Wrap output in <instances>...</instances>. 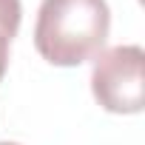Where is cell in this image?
<instances>
[{
    "label": "cell",
    "mask_w": 145,
    "mask_h": 145,
    "mask_svg": "<svg viewBox=\"0 0 145 145\" xmlns=\"http://www.w3.org/2000/svg\"><path fill=\"white\" fill-rule=\"evenodd\" d=\"M111 31L105 0H43L34 23V48L51 65H80L94 60Z\"/></svg>",
    "instance_id": "6da1fadb"
},
{
    "label": "cell",
    "mask_w": 145,
    "mask_h": 145,
    "mask_svg": "<svg viewBox=\"0 0 145 145\" xmlns=\"http://www.w3.org/2000/svg\"><path fill=\"white\" fill-rule=\"evenodd\" d=\"M145 51L137 43L100 51L91 68V94L111 114H139L145 105Z\"/></svg>",
    "instance_id": "7a4b0ae2"
},
{
    "label": "cell",
    "mask_w": 145,
    "mask_h": 145,
    "mask_svg": "<svg viewBox=\"0 0 145 145\" xmlns=\"http://www.w3.org/2000/svg\"><path fill=\"white\" fill-rule=\"evenodd\" d=\"M20 17H23L20 0H0V80L9 68V46L20 29Z\"/></svg>",
    "instance_id": "3957f363"
},
{
    "label": "cell",
    "mask_w": 145,
    "mask_h": 145,
    "mask_svg": "<svg viewBox=\"0 0 145 145\" xmlns=\"http://www.w3.org/2000/svg\"><path fill=\"white\" fill-rule=\"evenodd\" d=\"M0 145H20V142H0Z\"/></svg>",
    "instance_id": "277c9868"
}]
</instances>
